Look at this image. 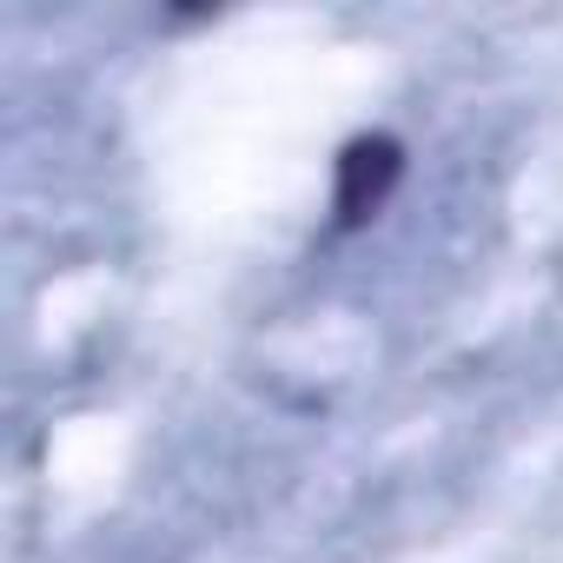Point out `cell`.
<instances>
[{"label":"cell","instance_id":"cell-1","mask_svg":"<svg viewBox=\"0 0 563 563\" xmlns=\"http://www.w3.org/2000/svg\"><path fill=\"white\" fill-rule=\"evenodd\" d=\"M405 179V146L385 133H365L339 153V179H332V219L339 225H365L385 212V199Z\"/></svg>","mask_w":563,"mask_h":563}]
</instances>
